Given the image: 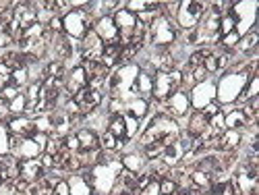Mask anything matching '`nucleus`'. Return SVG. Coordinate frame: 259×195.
Masks as SVG:
<instances>
[{
  "mask_svg": "<svg viewBox=\"0 0 259 195\" xmlns=\"http://www.w3.org/2000/svg\"><path fill=\"white\" fill-rule=\"evenodd\" d=\"M177 193H179V187L170 177L160 179V195H177Z\"/></svg>",
  "mask_w": 259,
  "mask_h": 195,
  "instance_id": "nucleus-36",
  "label": "nucleus"
},
{
  "mask_svg": "<svg viewBox=\"0 0 259 195\" xmlns=\"http://www.w3.org/2000/svg\"><path fill=\"white\" fill-rule=\"evenodd\" d=\"M209 52H211V50H205V48L191 52V54L187 56V67H185V69H181V71H193V69L201 67V64H203V58H205Z\"/></svg>",
  "mask_w": 259,
  "mask_h": 195,
  "instance_id": "nucleus-29",
  "label": "nucleus"
},
{
  "mask_svg": "<svg viewBox=\"0 0 259 195\" xmlns=\"http://www.w3.org/2000/svg\"><path fill=\"white\" fill-rule=\"evenodd\" d=\"M3 183H5V181H3V179H0V185H3Z\"/></svg>",
  "mask_w": 259,
  "mask_h": 195,
  "instance_id": "nucleus-55",
  "label": "nucleus"
},
{
  "mask_svg": "<svg viewBox=\"0 0 259 195\" xmlns=\"http://www.w3.org/2000/svg\"><path fill=\"white\" fill-rule=\"evenodd\" d=\"M39 166L41 168H44L46 172H50V170H54V156H50V154H46V151H44V154H39Z\"/></svg>",
  "mask_w": 259,
  "mask_h": 195,
  "instance_id": "nucleus-45",
  "label": "nucleus"
},
{
  "mask_svg": "<svg viewBox=\"0 0 259 195\" xmlns=\"http://www.w3.org/2000/svg\"><path fill=\"white\" fill-rule=\"evenodd\" d=\"M11 73H13V71L7 67V64L0 62V90L7 88V85L11 83Z\"/></svg>",
  "mask_w": 259,
  "mask_h": 195,
  "instance_id": "nucleus-44",
  "label": "nucleus"
},
{
  "mask_svg": "<svg viewBox=\"0 0 259 195\" xmlns=\"http://www.w3.org/2000/svg\"><path fill=\"white\" fill-rule=\"evenodd\" d=\"M145 170L152 175V179H164V177H168V172H170V166L162 160V158H156V160H147V166H145Z\"/></svg>",
  "mask_w": 259,
  "mask_h": 195,
  "instance_id": "nucleus-24",
  "label": "nucleus"
},
{
  "mask_svg": "<svg viewBox=\"0 0 259 195\" xmlns=\"http://www.w3.org/2000/svg\"><path fill=\"white\" fill-rule=\"evenodd\" d=\"M15 46V40L11 37V33L9 31H3V33H0V50H9V48H13Z\"/></svg>",
  "mask_w": 259,
  "mask_h": 195,
  "instance_id": "nucleus-48",
  "label": "nucleus"
},
{
  "mask_svg": "<svg viewBox=\"0 0 259 195\" xmlns=\"http://www.w3.org/2000/svg\"><path fill=\"white\" fill-rule=\"evenodd\" d=\"M120 164H122V168H124V170L133 172V175H139V172H143V170H145L147 160L143 158L141 151H131V154L120 156Z\"/></svg>",
  "mask_w": 259,
  "mask_h": 195,
  "instance_id": "nucleus-18",
  "label": "nucleus"
},
{
  "mask_svg": "<svg viewBox=\"0 0 259 195\" xmlns=\"http://www.w3.org/2000/svg\"><path fill=\"white\" fill-rule=\"evenodd\" d=\"M13 19H15V13H13V9H7V11H3L0 13V23H3V27L7 29L11 23H13Z\"/></svg>",
  "mask_w": 259,
  "mask_h": 195,
  "instance_id": "nucleus-51",
  "label": "nucleus"
},
{
  "mask_svg": "<svg viewBox=\"0 0 259 195\" xmlns=\"http://www.w3.org/2000/svg\"><path fill=\"white\" fill-rule=\"evenodd\" d=\"M104 52V42L98 37V33L94 29H90L83 35V40L79 42V54L81 60H100Z\"/></svg>",
  "mask_w": 259,
  "mask_h": 195,
  "instance_id": "nucleus-8",
  "label": "nucleus"
},
{
  "mask_svg": "<svg viewBox=\"0 0 259 195\" xmlns=\"http://www.w3.org/2000/svg\"><path fill=\"white\" fill-rule=\"evenodd\" d=\"M257 31H249L245 33L241 40H239V44H236L234 52L236 54H251V56H257Z\"/></svg>",
  "mask_w": 259,
  "mask_h": 195,
  "instance_id": "nucleus-22",
  "label": "nucleus"
},
{
  "mask_svg": "<svg viewBox=\"0 0 259 195\" xmlns=\"http://www.w3.org/2000/svg\"><path fill=\"white\" fill-rule=\"evenodd\" d=\"M64 149V143H62V137H56V135H50L48 137V143H46V154H50V156H56V154H60V151Z\"/></svg>",
  "mask_w": 259,
  "mask_h": 195,
  "instance_id": "nucleus-35",
  "label": "nucleus"
},
{
  "mask_svg": "<svg viewBox=\"0 0 259 195\" xmlns=\"http://www.w3.org/2000/svg\"><path fill=\"white\" fill-rule=\"evenodd\" d=\"M25 108H27V98H25V92H23V94H19L15 100L9 102V114L11 116H23Z\"/></svg>",
  "mask_w": 259,
  "mask_h": 195,
  "instance_id": "nucleus-28",
  "label": "nucleus"
},
{
  "mask_svg": "<svg viewBox=\"0 0 259 195\" xmlns=\"http://www.w3.org/2000/svg\"><path fill=\"white\" fill-rule=\"evenodd\" d=\"M135 92H137L139 98H143V100H147V102L152 100L154 75H149V73H145V71L139 69V75H137V79H135Z\"/></svg>",
  "mask_w": 259,
  "mask_h": 195,
  "instance_id": "nucleus-20",
  "label": "nucleus"
},
{
  "mask_svg": "<svg viewBox=\"0 0 259 195\" xmlns=\"http://www.w3.org/2000/svg\"><path fill=\"white\" fill-rule=\"evenodd\" d=\"M11 154L17 160H31V158H39V154H44V151L35 145V141L31 137H27V139H21L19 145L11 151Z\"/></svg>",
  "mask_w": 259,
  "mask_h": 195,
  "instance_id": "nucleus-16",
  "label": "nucleus"
},
{
  "mask_svg": "<svg viewBox=\"0 0 259 195\" xmlns=\"http://www.w3.org/2000/svg\"><path fill=\"white\" fill-rule=\"evenodd\" d=\"M11 83L17 85V88H21V90H25L29 85V71L27 69H15L11 73Z\"/></svg>",
  "mask_w": 259,
  "mask_h": 195,
  "instance_id": "nucleus-31",
  "label": "nucleus"
},
{
  "mask_svg": "<svg viewBox=\"0 0 259 195\" xmlns=\"http://www.w3.org/2000/svg\"><path fill=\"white\" fill-rule=\"evenodd\" d=\"M207 129V119L201 114V110H191L187 121V137H199Z\"/></svg>",
  "mask_w": 259,
  "mask_h": 195,
  "instance_id": "nucleus-17",
  "label": "nucleus"
},
{
  "mask_svg": "<svg viewBox=\"0 0 259 195\" xmlns=\"http://www.w3.org/2000/svg\"><path fill=\"white\" fill-rule=\"evenodd\" d=\"M120 195H133V193H120Z\"/></svg>",
  "mask_w": 259,
  "mask_h": 195,
  "instance_id": "nucleus-54",
  "label": "nucleus"
},
{
  "mask_svg": "<svg viewBox=\"0 0 259 195\" xmlns=\"http://www.w3.org/2000/svg\"><path fill=\"white\" fill-rule=\"evenodd\" d=\"M158 106H160V112H162V114H168L170 119H175V121L185 119V116H189V112H191L189 94L183 92V90H179L177 94H172L166 102H162V104H158Z\"/></svg>",
  "mask_w": 259,
  "mask_h": 195,
  "instance_id": "nucleus-5",
  "label": "nucleus"
},
{
  "mask_svg": "<svg viewBox=\"0 0 259 195\" xmlns=\"http://www.w3.org/2000/svg\"><path fill=\"white\" fill-rule=\"evenodd\" d=\"M179 31L175 21H170L168 17H164L162 13L152 21V25L147 27V40L145 44H149L152 48H170L177 42Z\"/></svg>",
  "mask_w": 259,
  "mask_h": 195,
  "instance_id": "nucleus-2",
  "label": "nucleus"
},
{
  "mask_svg": "<svg viewBox=\"0 0 259 195\" xmlns=\"http://www.w3.org/2000/svg\"><path fill=\"white\" fill-rule=\"evenodd\" d=\"M234 27H236V21H234V17H232L230 13L220 17V27H218V33H220V35L232 33V31H234Z\"/></svg>",
  "mask_w": 259,
  "mask_h": 195,
  "instance_id": "nucleus-33",
  "label": "nucleus"
},
{
  "mask_svg": "<svg viewBox=\"0 0 259 195\" xmlns=\"http://www.w3.org/2000/svg\"><path fill=\"white\" fill-rule=\"evenodd\" d=\"M201 67L207 71V75H213V73H218L220 69H218V56H215L213 52H209L205 58H203V64Z\"/></svg>",
  "mask_w": 259,
  "mask_h": 195,
  "instance_id": "nucleus-38",
  "label": "nucleus"
},
{
  "mask_svg": "<svg viewBox=\"0 0 259 195\" xmlns=\"http://www.w3.org/2000/svg\"><path fill=\"white\" fill-rule=\"evenodd\" d=\"M122 121H124V141H131L135 137H139L141 133V127H143V121L131 116V114H122Z\"/></svg>",
  "mask_w": 259,
  "mask_h": 195,
  "instance_id": "nucleus-23",
  "label": "nucleus"
},
{
  "mask_svg": "<svg viewBox=\"0 0 259 195\" xmlns=\"http://www.w3.org/2000/svg\"><path fill=\"white\" fill-rule=\"evenodd\" d=\"M116 137L110 131H102L100 133V149L104 151H116Z\"/></svg>",
  "mask_w": 259,
  "mask_h": 195,
  "instance_id": "nucleus-32",
  "label": "nucleus"
},
{
  "mask_svg": "<svg viewBox=\"0 0 259 195\" xmlns=\"http://www.w3.org/2000/svg\"><path fill=\"white\" fill-rule=\"evenodd\" d=\"M5 31V27H3V23H0V33H3Z\"/></svg>",
  "mask_w": 259,
  "mask_h": 195,
  "instance_id": "nucleus-53",
  "label": "nucleus"
},
{
  "mask_svg": "<svg viewBox=\"0 0 259 195\" xmlns=\"http://www.w3.org/2000/svg\"><path fill=\"white\" fill-rule=\"evenodd\" d=\"M67 67H64L62 62H58V60H48L46 64H44V75L46 77H52V79H64L67 77Z\"/></svg>",
  "mask_w": 259,
  "mask_h": 195,
  "instance_id": "nucleus-26",
  "label": "nucleus"
},
{
  "mask_svg": "<svg viewBox=\"0 0 259 195\" xmlns=\"http://www.w3.org/2000/svg\"><path fill=\"white\" fill-rule=\"evenodd\" d=\"M48 27L54 31V33H64V27H62V17H58V15H54L52 19H50V23H48Z\"/></svg>",
  "mask_w": 259,
  "mask_h": 195,
  "instance_id": "nucleus-50",
  "label": "nucleus"
},
{
  "mask_svg": "<svg viewBox=\"0 0 259 195\" xmlns=\"http://www.w3.org/2000/svg\"><path fill=\"white\" fill-rule=\"evenodd\" d=\"M83 88H88V73H85V69L79 64V67L71 69L67 73V77H64V94H69L73 98Z\"/></svg>",
  "mask_w": 259,
  "mask_h": 195,
  "instance_id": "nucleus-9",
  "label": "nucleus"
},
{
  "mask_svg": "<svg viewBox=\"0 0 259 195\" xmlns=\"http://www.w3.org/2000/svg\"><path fill=\"white\" fill-rule=\"evenodd\" d=\"M181 90V85L170 79L168 73H154V92H152V100L156 104L166 102L172 94H177Z\"/></svg>",
  "mask_w": 259,
  "mask_h": 195,
  "instance_id": "nucleus-7",
  "label": "nucleus"
},
{
  "mask_svg": "<svg viewBox=\"0 0 259 195\" xmlns=\"http://www.w3.org/2000/svg\"><path fill=\"white\" fill-rule=\"evenodd\" d=\"M189 181H191V187H197V189H205V191H207L209 185H211V175H207V172H203V170L191 168Z\"/></svg>",
  "mask_w": 259,
  "mask_h": 195,
  "instance_id": "nucleus-25",
  "label": "nucleus"
},
{
  "mask_svg": "<svg viewBox=\"0 0 259 195\" xmlns=\"http://www.w3.org/2000/svg\"><path fill=\"white\" fill-rule=\"evenodd\" d=\"M239 40H241V35L236 33V31L226 33V35H222V37H220V46H222L224 50H234V48H236V44H239Z\"/></svg>",
  "mask_w": 259,
  "mask_h": 195,
  "instance_id": "nucleus-37",
  "label": "nucleus"
},
{
  "mask_svg": "<svg viewBox=\"0 0 259 195\" xmlns=\"http://www.w3.org/2000/svg\"><path fill=\"white\" fill-rule=\"evenodd\" d=\"M19 168H21V179H25L29 183H37L39 179L46 177V170L39 166V160L37 158L19 160Z\"/></svg>",
  "mask_w": 259,
  "mask_h": 195,
  "instance_id": "nucleus-13",
  "label": "nucleus"
},
{
  "mask_svg": "<svg viewBox=\"0 0 259 195\" xmlns=\"http://www.w3.org/2000/svg\"><path fill=\"white\" fill-rule=\"evenodd\" d=\"M175 25H177V29H185V31H189V29H193V27L199 25V19L193 15L191 0H185V3H181L179 13H177V17H175Z\"/></svg>",
  "mask_w": 259,
  "mask_h": 195,
  "instance_id": "nucleus-12",
  "label": "nucleus"
},
{
  "mask_svg": "<svg viewBox=\"0 0 259 195\" xmlns=\"http://www.w3.org/2000/svg\"><path fill=\"white\" fill-rule=\"evenodd\" d=\"M62 27H64V35L81 42L85 33L94 29V21L83 9H73L62 17Z\"/></svg>",
  "mask_w": 259,
  "mask_h": 195,
  "instance_id": "nucleus-4",
  "label": "nucleus"
},
{
  "mask_svg": "<svg viewBox=\"0 0 259 195\" xmlns=\"http://www.w3.org/2000/svg\"><path fill=\"white\" fill-rule=\"evenodd\" d=\"M25 90H21V88H17V85H13V83H9L7 88H3L0 90V100H3L5 104H9L11 100H15L19 94H23Z\"/></svg>",
  "mask_w": 259,
  "mask_h": 195,
  "instance_id": "nucleus-34",
  "label": "nucleus"
},
{
  "mask_svg": "<svg viewBox=\"0 0 259 195\" xmlns=\"http://www.w3.org/2000/svg\"><path fill=\"white\" fill-rule=\"evenodd\" d=\"M220 110H222V108H220V104L213 100V102H209V104H207L205 108H201V114H203V116H205V119L209 121V119H211L213 114H218Z\"/></svg>",
  "mask_w": 259,
  "mask_h": 195,
  "instance_id": "nucleus-43",
  "label": "nucleus"
},
{
  "mask_svg": "<svg viewBox=\"0 0 259 195\" xmlns=\"http://www.w3.org/2000/svg\"><path fill=\"white\" fill-rule=\"evenodd\" d=\"M62 143H64V149L71 151V154H77V151L81 149V147H79V139H77L75 133H71V135H67V137H62Z\"/></svg>",
  "mask_w": 259,
  "mask_h": 195,
  "instance_id": "nucleus-41",
  "label": "nucleus"
},
{
  "mask_svg": "<svg viewBox=\"0 0 259 195\" xmlns=\"http://www.w3.org/2000/svg\"><path fill=\"white\" fill-rule=\"evenodd\" d=\"M185 42H187L189 46H197V44H201V35H199V29H197V27H193V29L185 31Z\"/></svg>",
  "mask_w": 259,
  "mask_h": 195,
  "instance_id": "nucleus-42",
  "label": "nucleus"
},
{
  "mask_svg": "<svg viewBox=\"0 0 259 195\" xmlns=\"http://www.w3.org/2000/svg\"><path fill=\"white\" fill-rule=\"evenodd\" d=\"M7 129H9L11 135L23 137V139H27V137H31V135L35 133V125H33V121L27 119V116H11V119L7 121Z\"/></svg>",
  "mask_w": 259,
  "mask_h": 195,
  "instance_id": "nucleus-11",
  "label": "nucleus"
},
{
  "mask_svg": "<svg viewBox=\"0 0 259 195\" xmlns=\"http://www.w3.org/2000/svg\"><path fill=\"white\" fill-rule=\"evenodd\" d=\"M247 119L241 112V108H232V110L224 112V129H232V131H245Z\"/></svg>",
  "mask_w": 259,
  "mask_h": 195,
  "instance_id": "nucleus-21",
  "label": "nucleus"
},
{
  "mask_svg": "<svg viewBox=\"0 0 259 195\" xmlns=\"http://www.w3.org/2000/svg\"><path fill=\"white\" fill-rule=\"evenodd\" d=\"M9 139H11V133H9V129L7 125H0V156H5L9 154Z\"/></svg>",
  "mask_w": 259,
  "mask_h": 195,
  "instance_id": "nucleus-40",
  "label": "nucleus"
},
{
  "mask_svg": "<svg viewBox=\"0 0 259 195\" xmlns=\"http://www.w3.org/2000/svg\"><path fill=\"white\" fill-rule=\"evenodd\" d=\"M44 27L46 25H41V23H33V25H29L27 29H23V40H39L41 37V31H44Z\"/></svg>",
  "mask_w": 259,
  "mask_h": 195,
  "instance_id": "nucleus-39",
  "label": "nucleus"
},
{
  "mask_svg": "<svg viewBox=\"0 0 259 195\" xmlns=\"http://www.w3.org/2000/svg\"><path fill=\"white\" fill-rule=\"evenodd\" d=\"M139 195H160V181L158 179H152L145 189L139 191Z\"/></svg>",
  "mask_w": 259,
  "mask_h": 195,
  "instance_id": "nucleus-46",
  "label": "nucleus"
},
{
  "mask_svg": "<svg viewBox=\"0 0 259 195\" xmlns=\"http://www.w3.org/2000/svg\"><path fill=\"white\" fill-rule=\"evenodd\" d=\"M106 131H110V133H112L116 139H124V121H122V114L108 116Z\"/></svg>",
  "mask_w": 259,
  "mask_h": 195,
  "instance_id": "nucleus-27",
  "label": "nucleus"
},
{
  "mask_svg": "<svg viewBox=\"0 0 259 195\" xmlns=\"http://www.w3.org/2000/svg\"><path fill=\"white\" fill-rule=\"evenodd\" d=\"M75 135H77L79 147L83 151H96V149H100V135L94 131V129L83 125L81 129H77V131H75Z\"/></svg>",
  "mask_w": 259,
  "mask_h": 195,
  "instance_id": "nucleus-14",
  "label": "nucleus"
},
{
  "mask_svg": "<svg viewBox=\"0 0 259 195\" xmlns=\"http://www.w3.org/2000/svg\"><path fill=\"white\" fill-rule=\"evenodd\" d=\"M124 112L131 114V116H135V119H139V121H143V119L149 114V102L143 100V98H139V96L128 98V100L124 102Z\"/></svg>",
  "mask_w": 259,
  "mask_h": 195,
  "instance_id": "nucleus-19",
  "label": "nucleus"
},
{
  "mask_svg": "<svg viewBox=\"0 0 259 195\" xmlns=\"http://www.w3.org/2000/svg\"><path fill=\"white\" fill-rule=\"evenodd\" d=\"M191 77H193V81H195V85H197V83H203V81L209 79V75H207V71H205L203 67L193 69V71H191Z\"/></svg>",
  "mask_w": 259,
  "mask_h": 195,
  "instance_id": "nucleus-47",
  "label": "nucleus"
},
{
  "mask_svg": "<svg viewBox=\"0 0 259 195\" xmlns=\"http://www.w3.org/2000/svg\"><path fill=\"white\" fill-rule=\"evenodd\" d=\"M54 195H71L67 179H60V181H58V185L54 187Z\"/></svg>",
  "mask_w": 259,
  "mask_h": 195,
  "instance_id": "nucleus-52",
  "label": "nucleus"
},
{
  "mask_svg": "<svg viewBox=\"0 0 259 195\" xmlns=\"http://www.w3.org/2000/svg\"><path fill=\"white\" fill-rule=\"evenodd\" d=\"M19 177H21L19 160L13 154L0 156V179H3V181H15Z\"/></svg>",
  "mask_w": 259,
  "mask_h": 195,
  "instance_id": "nucleus-15",
  "label": "nucleus"
},
{
  "mask_svg": "<svg viewBox=\"0 0 259 195\" xmlns=\"http://www.w3.org/2000/svg\"><path fill=\"white\" fill-rule=\"evenodd\" d=\"M189 94V102H191V110H201L205 108L209 102L215 100V83L213 81H203V83H197L193 85Z\"/></svg>",
  "mask_w": 259,
  "mask_h": 195,
  "instance_id": "nucleus-6",
  "label": "nucleus"
},
{
  "mask_svg": "<svg viewBox=\"0 0 259 195\" xmlns=\"http://www.w3.org/2000/svg\"><path fill=\"white\" fill-rule=\"evenodd\" d=\"M94 31L98 33V37L104 44H114V42H118V29L114 25L112 17H102V19L94 21Z\"/></svg>",
  "mask_w": 259,
  "mask_h": 195,
  "instance_id": "nucleus-10",
  "label": "nucleus"
},
{
  "mask_svg": "<svg viewBox=\"0 0 259 195\" xmlns=\"http://www.w3.org/2000/svg\"><path fill=\"white\" fill-rule=\"evenodd\" d=\"M48 137H50V135H46V133H39V131H35V133L31 135V139L35 141V145H37V147H39L41 151H44V149H46V143H48Z\"/></svg>",
  "mask_w": 259,
  "mask_h": 195,
  "instance_id": "nucleus-49",
  "label": "nucleus"
},
{
  "mask_svg": "<svg viewBox=\"0 0 259 195\" xmlns=\"http://www.w3.org/2000/svg\"><path fill=\"white\" fill-rule=\"evenodd\" d=\"M164 147H166V145H164L162 141H152V143H147V145L141 147V154H143L145 160H156V158L162 156Z\"/></svg>",
  "mask_w": 259,
  "mask_h": 195,
  "instance_id": "nucleus-30",
  "label": "nucleus"
},
{
  "mask_svg": "<svg viewBox=\"0 0 259 195\" xmlns=\"http://www.w3.org/2000/svg\"><path fill=\"white\" fill-rule=\"evenodd\" d=\"M181 135V125L179 121L170 119L168 114H154L149 116L147 123L141 127V133H139V145H147L152 141H162L166 137H179Z\"/></svg>",
  "mask_w": 259,
  "mask_h": 195,
  "instance_id": "nucleus-1",
  "label": "nucleus"
},
{
  "mask_svg": "<svg viewBox=\"0 0 259 195\" xmlns=\"http://www.w3.org/2000/svg\"><path fill=\"white\" fill-rule=\"evenodd\" d=\"M249 81V75L247 73H226L222 75V79L215 83V102L220 106H226V104H234L236 98L241 96V92L245 90V85Z\"/></svg>",
  "mask_w": 259,
  "mask_h": 195,
  "instance_id": "nucleus-3",
  "label": "nucleus"
}]
</instances>
